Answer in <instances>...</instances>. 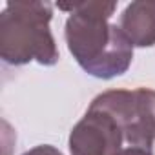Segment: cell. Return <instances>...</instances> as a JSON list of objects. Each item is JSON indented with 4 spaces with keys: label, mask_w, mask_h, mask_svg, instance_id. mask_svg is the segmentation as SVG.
<instances>
[{
    "label": "cell",
    "mask_w": 155,
    "mask_h": 155,
    "mask_svg": "<svg viewBox=\"0 0 155 155\" xmlns=\"http://www.w3.org/2000/svg\"><path fill=\"white\" fill-rule=\"evenodd\" d=\"M58 8L69 13L64 28L68 49L88 75L110 81L130 69L133 44L117 24H110L115 2H75Z\"/></svg>",
    "instance_id": "cell-1"
},
{
    "label": "cell",
    "mask_w": 155,
    "mask_h": 155,
    "mask_svg": "<svg viewBox=\"0 0 155 155\" xmlns=\"http://www.w3.org/2000/svg\"><path fill=\"white\" fill-rule=\"evenodd\" d=\"M51 18L49 2H8L0 15V58L11 66L33 60L55 66L60 53L49 29Z\"/></svg>",
    "instance_id": "cell-2"
},
{
    "label": "cell",
    "mask_w": 155,
    "mask_h": 155,
    "mask_svg": "<svg viewBox=\"0 0 155 155\" xmlns=\"http://www.w3.org/2000/svg\"><path fill=\"white\" fill-rule=\"evenodd\" d=\"M108 111L124 133L128 146L151 150L155 142V90H108L91 101Z\"/></svg>",
    "instance_id": "cell-3"
},
{
    "label": "cell",
    "mask_w": 155,
    "mask_h": 155,
    "mask_svg": "<svg viewBox=\"0 0 155 155\" xmlns=\"http://www.w3.org/2000/svg\"><path fill=\"white\" fill-rule=\"evenodd\" d=\"M124 142V133L117 120L91 104L84 117L71 128L68 140L71 155H117Z\"/></svg>",
    "instance_id": "cell-4"
},
{
    "label": "cell",
    "mask_w": 155,
    "mask_h": 155,
    "mask_svg": "<svg viewBox=\"0 0 155 155\" xmlns=\"http://www.w3.org/2000/svg\"><path fill=\"white\" fill-rule=\"evenodd\" d=\"M119 28L133 48L155 46V0H135L120 15Z\"/></svg>",
    "instance_id": "cell-5"
},
{
    "label": "cell",
    "mask_w": 155,
    "mask_h": 155,
    "mask_svg": "<svg viewBox=\"0 0 155 155\" xmlns=\"http://www.w3.org/2000/svg\"><path fill=\"white\" fill-rule=\"evenodd\" d=\"M22 155H64V153H62L58 148L51 146V144H38V146H35V148L24 151Z\"/></svg>",
    "instance_id": "cell-6"
},
{
    "label": "cell",
    "mask_w": 155,
    "mask_h": 155,
    "mask_svg": "<svg viewBox=\"0 0 155 155\" xmlns=\"http://www.w3.org/2000/svg\"><path fill=\"white\" fill-rule=\"evenodd\" d=\"M117 155H153V153H151V150H146V148L128 146V148H122Z\"/></svg>",
    "instance_id": "cell-7"
}]
</instances>
